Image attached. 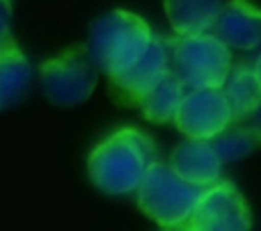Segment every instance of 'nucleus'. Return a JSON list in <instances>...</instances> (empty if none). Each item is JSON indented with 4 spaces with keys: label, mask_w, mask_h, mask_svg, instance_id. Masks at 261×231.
<instances>
[{
    "label": "nucleus",
    "mask_w": 261,
    "mask_h": 231,
    "mask_svg": "<svg viewBox=\"0 0 261 231\" xmlns=\"http://www.w3.org/2000/svg\"><path fill=\"white\" fill-rule=\"evenodd\" d=\"M32 67L18 46L0 53V110L14 105L28 92Z\"/></svg>",
    "instance_id": "ddd939ff"
},
{
    "label": "nucleus",
    "mask_w": 261,
    "mask_h": 231,
    "mask_svg": "<svg viewBox=\"0 0 261 231\" xmlns=\"http://www.w3.org/2000/svg\"><path fill=\"white\" fill-rule=\"evenodd\" d=\"M222 7V0H165L167 21L176 35L211 32Z\"/></svg>",
    "instance_id": "9b49d317"
},
{
    "label": "nucleus",
    "mask_w": 261,
    "mask_h": 231,
    "mask_svg": "<svg viewBox=\"0 0 261 231\" xmlns=\"http://www.w3.org/2000/svg\"><path fill=\"white\" fill-rule=\"evenodd\" d=\"M172 167L181 179L195 183L199 188H208L220 181L222 174V158L216 151L211 140H190L181 142L172 154Z\"/></svg>",
    "instance_id": "1a4fd4ad"
},
{
    "label": "nucleus",
    "mask_w": 261,
    "mask_h": 231,
    "mask_svg": "<svg viewBox=\"0 0 261 231\" xmlns=\"http://www.w3.org/2000/svg\"><path fill=\"white\" fill-rule=\"evenodd\" d=\"M204 188L181 179L172 165L151 163L138 190V206L163 229H184Z\"/></svg>",
    "instance_id": "7ed1b4c3"
},
{
    "label": "nucleus",
    "mask_w": 261,
    "mask_h": 231,
    "mask_svg": "<svg viewBox=\"0 0 261 231\" xmlns=\"http://www.w3.org/2000/svg\"><path fill=\"white\" fill-rule=\"evenodd\" d=\"M158 151L140 128H119L94 147L87 160L90 179L101 192L113 197L133 195Z\"/></svg>",
    "instance_id": "f257e3e1"
},
{
    "label": "nucleus",
    "mask_w": 261,
    "mask_h": 231,
    "mask_svg": "<svg viewBox=\"0 0 261 231\" xmlns=\"http://www.w3.org/2000/svg\"><path fill=\"white\" fill-rule=\"evenodd\" d=\"M220 90L231 108L234 122L248 119L261 103V82L257 78L254 67H248V64L231 67Z\"/></svg>",
    "instance_id": "f8f14e48"
},
{
    "label": "nucleus",
    "mask_w": 261,
    "mask_h": 231,
    "mask_svg": "<svg viewBox=\"0 0 261 231\" xmlns=\"http://www.w3.org/2000/svg\"><path fill=\"white\" fill-rule=\"evenodd\" d=\"M170 41V71L188 90L222 87L231 69V50L218 35H179Z\"/></svg>",
    "instance_id": "20e7f679"
},
{
    "label": "nucleus",
    "mask_w": 261,
    "mask_h": 231,
    "mask_svg": "<svg viewBox=\"0 0 261 231\" xmlns=\"http://www.w3.org/2000/svg\"><path fill=\"white\" fill-rule=\"evenodd\" d=\"M234 114L220 87H195L186 92L181 108L176 112V128L186 137L213 140L227 126H231Z\"/></svg>",
    "instance_id": "0eeeda50"
},
{
    "label": "nucleus",
    "mask_w": 261,
    "mask_h": 231,
    "mask_svg": "<svg viewBox=\"0 0 261 231\" xmlns=\"http://www.w3.org/2000/svg\"><path fill=\"white\" fill-rule=\"evenodd\" d=\"M211 142L222 160H236V158L248 156L250 151L259 145V137L254 135V131L250 126H236V128L227 126L225 131L218 137H213Z\"/></svg>",
    "instance_id": "2eb2a0df"
},
{
    "label": "nucleus",
    "mask_w": 261,
    "mask_h": 231,
    "mask_svg": "<svg viewBox=\"0 0 261 231\" xmlns=\"http://www.w3.org/2000/svg\"><path fill=\"white\" fill-rule=\"evenodd\" d=\"M41 82L50 103L81 105L96 87V64L87 48H69L41 64Z\"/></svg>",
    "instance_id": "39448f33"
},
{
    "label": "nucleus",
    "mask_w": 261,
    "mask_h": 231,
    "mask_svg": "<svg viewBox=\"0 0 261 231\" xmlns=\"http://www.w3.org/2000/svg\"><path fill=\"white\" fill-rule=\"evenodd\" d=\"M254 71H257V78H259V82H261V55L257 57V62H254Z\"/></svg>",
    "instance_id": "a211bd4d"
},
{
    "label": "nucleus",
    "mask_w": 261,
    "mask_h": 231,
    "mask_svg": "<svg viewBox=\"0 0 261 231\" xmlns=\"http://www.w3.org/2000/svg\"><path fill=\"white\" fill-rule=\"evenodd\" d=\"M170 73V41L153 37L140 60L124 73L110 78V92L122 105H140L144 96Z\"/></svg>",
    "instance_id": "6e6552de"
},
{
    "label": "nucleus",
    "mask_w": 261,
    "mask_h": 231,
    "mask_svg": "<svg viewBox=\"0 0 261 231\" xmlns=\"http://www.w3.org/2000/svg\"><path fill=\"white\" fill-rule=\"evenodd\" d=\"M213 30L229 48L252 50L261 44V9L248 0H229Z\"/></svg>",
    "instance_id": "9d476101"
},
{
    "label": "nucleus",
    "mask_w": 261,
    "mask_h": 231,
    "mask_svg": "<svg viewBox=\"0 0 261 231\" xmlns=\"http://www.w3.org/2000/svg\"><path fill=\"white\" fill-rule=\"evenodd\" d=\"M252 227L248 201L229 181H218L204 188L193 215L184 229L188 231H248Z\"/></svg>",
    "instance_id": "423d86ee"
},
{
    "label": "nucleus",
    "mask_w": 261,
    "mask_h": 231,
    "mask_svg": "<svg viewBox=\"0 0 261 231\" xmlns=\"http://www.w3.org/2000/svg\"><path fill=\"white\" fill-rule=\"evenodd\" d=\"M16 41L12 37V5L9 0H0V53L14 48Z\"/></svg>",
    "instance_id": "dca6fc26"
},
{
    "label": "nucleus",
    "mask_w": 261,
    "mask_h": 231,
    "mask_svg": "<svg viewBox=\"0 0 261 231\" xmlns=\"http://www.w3.org/2000/svg\"><path fill=\"white\" fill-rule=\"evenodd\" d=\"M248 119H250V128H252L254 135H257V137H259V142H261V103H259V108L254 110V112L250 114Z\"/></svg>",
    "instance_id": "f3484780"
},
{
    "label": "nucleus",
    "mask_w": 261,
    "mask_h": 231,
    "mask_svg": "<svg viewBox=\"0 0 261 231\" xmlns=\"http://www.w3.org/2000/svg\"><path fill=\"white\" fill-rule=\"evenodd\" d=\"M151 39L153 32L144 18L126 9H113L92 23L85 48L96 69L115 78L138 62Z\"/></svg>",
    "instance_id": "f03ea898"
},
{
    "label": "nucleus",
    "mask_w": 261,
    "mask_h": 231,
    "mask_svg": "<svg viewBox=\"0 0 261 231\" xmlns=\"http://www.w3.org/2000/svg\"><path fill=\"white\" fill-rule=\"evenodd\" d=\"M184 96H186V85L170 71L147 96H144L142 103H140L144 119H149V122H153V124L174 122Z\"/></svg>",
    "instance_id": "4468645a"
}]
</instances>
